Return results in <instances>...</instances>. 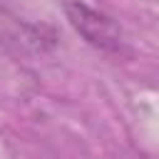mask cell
Masks as SVG:
<instances>
[{"instance_id":"obj_1","label":"cell","mask_w":159,"mask_h":159,"mask_svg":"<svg viewBox=\"0 0 159 159\" xmlns=\"http://www.w3.org/2000/svg\"><path fill=\"white\" fill-rule=\"evenodd\" d=\"M65 12L70 25L94 47L107 50V52H119L124 40H122V30L102 12L92 10L89 5L80 2V0H70L65 2Z\"/></svg>"}]
</instances>
